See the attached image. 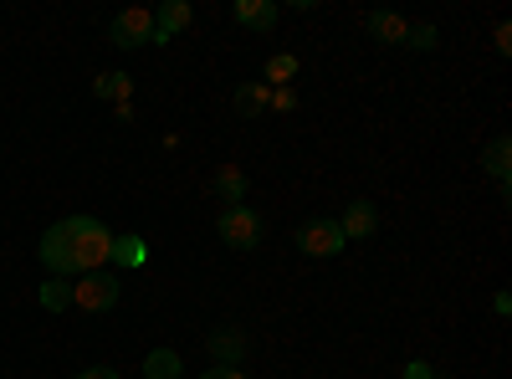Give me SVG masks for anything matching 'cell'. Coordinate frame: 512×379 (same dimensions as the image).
Segmentation results:
<instances>
[{"label": "cell", "instance_id": "cb8c5ba5", "mask_svg": "<svg viewBox=\"0 0 512 379\" xmlns=\"http://www.w3.org/2000/svg\"><path fill=\"white\" fill-rule=\"evenodd\" d=\"M497 52H502V57H507V52H512V26H507V21H502V26H497Z\"/></svg>", "mask_w": 512, "mask_h": 379}, {"label": "cell", "instance_id": "ba28073f", "mask_svg": "<svg viewBox=\"0 0 512 379\" xmlns=\"http://www.w3.org/2000/svg\"><path fill=\"white\" fill-rule=\"evenodd\" d=\"M210 359H216V369H241V359H246V333H241V328L210 333Z\"/></svg>", "mask_w": 512, "mask_h": 379}, {"label": "cell", "instance_id": "8992f818", "mask_svg": "<svg viewBox=\"0 0 512 379\" xmlns=\"http://www.w3.org/2000/svg\"><path fill=\"white\" fill-rule=\"evenodd\" d=\"M36 257H41V267H47L52 277H77V257H72V236H67V221H57L47 236H41V246H36Z\"/></svg>", "mask_w": 512, "mask_h": 379}, {"label": "cell", "instance_id": "4fadbf2b", "mask_svg": "<svg viewBox=\"0 0 512 379\" xmlns=\"http://www.w3.org/2000/svg\"><path fill=\"white\" fill-rule=\"evenodd\" d=\"M108 262H113V267H144V262H149V246H144V236H113Z\"/></svg>", "mask_w": 512, "mask_h": 379}, {"label": "cell", "instance_id": "7402d4cb", "mask_svg": "<svg viewBox=\"0 0 512 379\" xmlns=\"http://www.w3.org/2000/svg\"><path fill=\"white\" fill-rule=\"evenodd\" d=\"M431 374H436V369L425 364V359H410V364H405V379H431Z\"/></svg>", "mask_w": 512, "mask_h": 379}, {"label": "cell", "instance_id": "603a6c76", "mask_svg": "<svg viewBox=\"0 0 512 379\" xmlns=\"http://www.w3.org/2000/svg\"><path fill=\"white\" fill-rule=\"evenodd\" d=\"M77 379H118V369H108V364H93V369H82Z\"/></svg>", "mask_w": 512, "mask_h": 379}, {"label": "cell", "instance_id": "277c9868", "mask_svg": "<svg viewBox=\"0 0 512 379\" xmlns=\"http://www.w3.org/2000/svg\"><path fill=\"white\" fill-rule=\"evenodd\" d=\"M72 303H77L82 313H108V308H118V277H113L108 267L72 277Z\"/></svg>", "mask_w": 512, "mask_h": 379}, {"label": "cell", "instance_id": "8fae6325", "mask_svg": "<svg viewBox=\"0 0 512 379\" xmlns=\"http://www.w3.org/2000/svg\"><path fill=\"white\" fill-rule=\"evenodd\" d=\"M369 36L374 41H384V47H405V31H410V21L405 16H395V11H369Z\"/></svg>", "mask_w": 512, "mask_h": 379}, {"label": "cell", "instance_id": "ffe728a7", "mask_svg": "<svg viewBox=\"0 0 512 379\" xmlns=\"http://www.w3.org/2000/svg\"><path fill=\"white\" fill-rule=\"evenodd\" d=\"M292 72H297V57H272L267 62V82H277V88H287Z\"/></svg>", "mask_w": 512, "mask_h": 379}, {"label": "cell", "instance_id": "52a82bcc", "mask_svg": "<svg viewBox=\"0 0 512 379\" xmlns=\"http://www.w3.org/2000/svg\"><path fill=\"white\" fill-rule=\"evenodd\" d=\"M338 231H344V241H369V236L379 231V210H374V200H349V210H344V221H338Z\"/></svg>", "mask_w": 512, "mask_h": 379}, {"label": "cell", "instance_id": "d6986e66", "mask_svg": "<svg viewBox=\"0 0 512 379\" xmlns=\"http://www.w3.org/2000/svg\"><path fill=\"white\" fill-rule=\"evenodd\" d=\"M436 41H441L436 26H410V31H405V47H415V52H431Z\"/></svg>", "mask_w": 512, "mask_h": 379}, {"label": "cell", "instance_id": "7a4b0ae2", "mask_svg": "<svg viewBox=\"0 0 512 379\" xmlns=\"http://www.w3.org/2000/svg\"><path fill=\"white\" fill-rule=\"evenodd\" d=\"M216 236L231 251H256V246H262V216H256L251 205H226L221 221H216Z\"/></svg>", "mask_w": 512, "mask_h": 379}, {"label": "cell", "instance_id": "5bb4252c", "mask_svg": "<svg viewBox=\"0 0 512 379\" xmlns=\"http://www.w3.org/2000/svg\"><path fill=\"white\" fill-rule=\"evenodd\" d=\"M180 374H185V359L175 349H154L144 359V379H180Z\"/></svg>", "mask_w": 512, "mask_h": 379}, {"label": "cell", "instance_id": "5b68a950", "mask_svg": "<svg viewBox=\"0 0 512 379\" xmlns=\"http://www.w3.org/2000/svg\"><path fill=\"white\" fill-rule=\"evenodd\" d=\"M349 241H344V231H338V221H328V216H308L303 226H297V251L303 257H338Z\"/></svg>", "mask_w": 512, "mask_h": 379}, {"label": "cell", "instance_id": "7c38bea8", "mask_svg": "<svg viewBox=\"0 0 512 379\" xmlns=\"http://www.w3.org/2000/svg\"><path fill=\"white\" fill-rule=\"evenodd\" d=\"M507 159H512V139H507V134H497V139L482 149V170L502 185V200H507Z\"/></svg>", "mask_w": 512, "mask_h": 379}, {"label": "cell", "instance_id": "4316f807", "mask_svg": "<svg viewBox=\"0 0 512 379\" xmlns=\"http://www.w3.org/2000/svg\"><path fill=\"white\" fill-rule=\"evenodd\" d=\"M431 379H446V374H431Z\"/></svg>", "mask_w": 512, "mask_h": 379}, {"label": "cell", "instance_id": "9c48e42d", "mask_svg": "<svg viewBox=\"0 0 512 379\" xmlns=\"http://www.w3.org/2000/svg\"><path fill=\"white\" fill-rule=\"evenodd\" d=\"M190 21H195V6H190V0H164V6L154 11V31H159V47H164V41L175 36V31H185Z\"/></svg>", "mask_w": 512, "mask_h": 379}, {"label": "cell", "instance_id": "9a60e30c", "mask_svg": "<svg viewBox=\"0 0 512 379\" xmlns=\"http://www.w3.org/2000/svg\"><path fill=\"white\" fill-rule=\"evenodd\" d=\"M267 82H241V88H236V113L241 118H256V113H262L267 108Z\"/></svg>", "mask_w": 512, "mask_h": 379}, {"label": "cell", "instance_id": "30bf717a", "mask_svg": "<svg viewBox=\"0 0 512 379\" xmlns=\"http://www.w3.org/2000/svg\"><path fill=\"white\" fill-rule=\"evenodd\" d=\"M236 26L246 31H272L277 26V0H236Z\"/></svg>", "mask_w": 512, "mask_h": 379}, {"label": "cell", "instance_id": "484cf974", "mask_svg": "<svg viewBox=\"0 0 512 379\" xmlns=\"http://www.w3.org/2000/svg\"><path fill=\"white\" fill-rule=\"evenodd\" d=\"M200 379H246V374H241V369H205Z\"/></svg>", "mask_w": 512, "mask_h": 379}, {"label": "cell", "instance_id": "e0dca14e", "mask_svg": "<svg viewBox=\"0 0 512 379\" xmlns=\"http://www.w3.org/2000/svg\"><path fill=\"white\" fill-rule=\"evenodd\" d=\"M216 195H221L226 205H241V195H246V175L236 170V164H226V170L216 175Z\"/></svg>", "mask_w": 512, "mask_h": 379}, {"label": "cell", "instance_id": "d4e9b609", "mask_svg": "<svg viewBox=\"0 0 512 379\" xmlns=\"http://www.w3.org/2000/svg\"><path fill=\"white\" fill-rule=\"evenodd\" d=\"M492 308H497V318H507V313H512V292H497Z\"/></svg>", "mask_w": 512, "mask_h": 379}, {"label": "cell", "instance_id": "3957f363", "mask_svg": "<svg viewBox=\"0 0 512 379\" xmlns=\"http://www.w3.org/2000/svg\"><path fill=\"white\" fill-rule=\"evenodd\" d=\"M108 41L113 47H123V52H134V47H159V31H154V11H144V6H128V11H118L113 16V26H108Z\"/></svg>", "mask_w": 512, "mask_h": 379}, {"label": "cell", "instance_id": "6da1fadb", "mask_svg": "<svg viewBox=\"0 0 512 379\" xmlns=\"http://www.w3.org/2000/svg\"><path fill=\"white\" fill-rule=\"evenodd\" d=\"M67 236H72V257H77V277L82 272H103L108 267V251H113V231L98 221V216H72L67 221Z\"/></svg>", "mask_w": 512, "mask_h": 379}, {"label": "cell", "instance_id": "2e32d148", "mask_svg": "<svg viewBox=\"0 0 512 379\" xmlns=\"http://www.w3.org/2000/svg\"><path fill=\"white\" fill-rule=\"evenodd\" d=\"M41 308H47V313H67L72 308V282L67 277H47V282H41Z\"/></svg>", "mask_w": 512, "mask_h": 379}, {"label": "cell", "instance_id": "ac0fdd59", "mask_svg": "<svg viewBox=\"0 0 512 379\" xmlns=\"http://www.w3.org/2000/svg\"><path fill=\"white\" fill-rule=\"evenodd\" d=\"M93 93H98V98H128V77H123V72H103V77L93 82Z\"/></svg>", "mask_w": 512, "mask_h": 379}, {"label": "cell", "instance_id": "44dd1931", "mask_svg": "<svg viewBox=\"0 0 512 379\" xmlns=\"http://www.w3.org/2000/svg\"><path fill=\"white\" fill-rule=\"evenodd\" d=\"M267 108H277V113H292V108H297V93H292V88H272V93H267Z\"/></svg>", "mask_w": 512, "mask_h": 379}]
</instances>
